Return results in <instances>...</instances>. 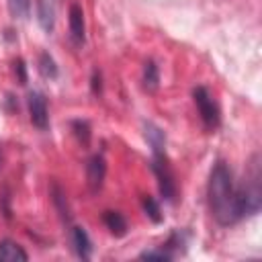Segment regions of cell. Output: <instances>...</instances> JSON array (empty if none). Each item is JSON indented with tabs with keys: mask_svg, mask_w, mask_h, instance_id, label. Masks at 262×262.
<instances>
[{
	"mask_svg": "<svg viewBox=\"0 0 262 262\" xmlns=\"http://www.w3.org/2000/svg\"><path fill=\"white\" fill-rule=\"evenodd\" d=\"M207 192H209L211 215L219 225H233L235 221L242 219L237 186L233 184L231 170L223 162H217L215 168L211 170Z\"/></svg>",
	"mask_w": 262,
	"mask_h": 262,
	"instance_id": "6da1fadb",
	"label": "cell"
},
{
	"mask_svg": "<svg viewBox=\"0 0 262 262\" xmlns=\"http://www.w3.org/2000/svg\"><path fill=\"white\" fill-rule=\"evenodd\" d=\"M237 199H239L242 217L256 215L260 211L262 190H260V164H258V156H254L252 166H250L242 186H237Z\"/></svg>",
	"mask_w": 262,
	"mask_h": 262,
	"instance_id": "7a4b0ae2",
	"label": "cell"
},
{
	"mask_svg": "<svg viewBox=\"0 0 262 262\" xmlns=\"http://www.w3.org/2000/svg\"><path fill=\"white\" fill-rule=\"evenodd\" d=\"M192 96H194V102H196V108H199V115H201L205 127L217 129L219 127V108H217L211 92L205 86H199V88H194Z\"/></svg>",
	"mask_w": 262,
	"mask_h": 262,
	"instance_id": "3957f363",
	"label": "cell"
},
{
	"mask_svg": "<svg viewBox=\"0 0 262 262\" xmlns=\"http://www.w3.org/2000/svg\"><path fill=\"white\" fill-rule=\"evenodd\" d=\"M151 168L158 176V182H160V190L162 194L172 201L174 199V180H172V174H170V168H168V162H166V154L164 151H154V162H151Z\"/></svg>",
	"mask_w": 262,
	"mask_h": 262,
	"instance_id": "277c9868",
	"label": "cell"
},
{
	"mask_svg": "<svg viewBox=\"0 0 262 262\" xmlns=\"http://www.w3.org/2000/svg\"><path fill=\"white\" fill-rule=\"evenodd\" d=\"M29 115L31 123L39 129H47L49 125V113H47V102L41 92H31L29 94Z\"/></svg>",
	"mask_w": 262,
	"mask_h": 262,
	"instance_id": "5b68a950",
	"label": "cell"
},
{
	"mask_svg": "<svg viewBox=\"0 0 262 262\" xmlns=\"http://www.w3.org/2000/svg\"><path fill=\"white\" fill-rule=\"evenodd\" d=\"M104 174H106V164H104L102 156H92L86 166V178H88V186L92 192H96L102 186Z\"/></svg>",
	"mask_w": 262,
	"mask_h": 262,
	"instance_id": "8992f818",
	"label": "cell"
},
{
	"mask_svg": "<svg viewBox=\"0 0 262 262\" xmlns=\"http://www.w3.org/2000/svg\"><path fill=\"white\" fill-rule=\"evenodd\" d=\"M72 244H74V250L76 254L82 258V260H88L90 254H92V242L86 233L84 227H72Z\"/></svg>",
	"mask_w": 262,
	"mask_h": 262,
	"instance_id": "52a82bcc",
	"label": "cell"
},
{
	"mask_svg": "<svg viewBox=\"0 0 262 262\" xmlns=\"http://www.w3.org/2000/svg\"><path fill=\"white\" fill-rule=\"evenodd\" d=\"M27 252L12 239H2L0 242V260L2 262H18V260H27Z\"/></svg>",
	"mask_w": 262,
	"mask_h": 262,
	"instance_id": "ba28073f",
	"label": "cell"
},
{
	"mask_svg": "<svg viewBox=\"0 0 262 262\" xmlns=\"http://www.w3.org/2000/svg\"><path fill=\"white\" fill-rule=\"evenodd\" d=\"M70 31L76 41H84V12L78 4L70 6Z\"/></svg>",
	"mask_w": 262,
	"mask_h": 262,
	"instance_id": "9c48e42d",
	"label": "cell"
},
{
	"mask_svg": "<svg viewBox=\"0 0 262 262\" xmlns=\"http://www.w3.org/2000/svg\"><path fill=\"white\" fill-rule=\"evenodd\" d=\"M104 225L111 229L113 235H125V231H127V221L117 211H106L104 213Z\"/></svg>",
	"mask_w": 262,
	"mask_h": 262,
	"instance_id": "30bf717a",
	"label": "cell"
},
{
	"mask_svg": "<svg viewBox=\"0 0 262 262\" xmlns=\"http://www.w3.org/2000/svg\"><path fill=\"white\" fill-rule=\"evenodd\" d=\"M37 14H39V23L41 27L49 33L53 29V6L49 4V0H37Z\"/></svg>",
	"mask_w": 262,
	"mask_h": 262,
	"instance_id": "8fae6325",
	"label": "cell"
},
{
	"mask_svg": "<svg viewBox=\"0 0 262 262\" xmlns=\"http://www.w3.org/2000/svg\"><path fill=\"white\" fill-rule=\"evenodd\" d=\"M145 137H147V141H149V145H151L154 151H164L166 137H164V133H162L158 127H154V125H145Z\"/></svg>",
	"mask_w": 262,
	"mask_h": 262,
	"instance_id": "7c38bea8",
	"label": "cell"
},
{
	"mask_svg": "<svg viewBox=\"0 0 262 262\" xmlns=\"http://www.w3.org/2000/svg\"><path fill=\"white\" fill-rule=\"evenodd\" d=\"M158 82H160V76H158V66L154 61H147L145 68H143V86L154 92L158 88Z\"/></svg>",
	"mask_w": 262,
	"mask_h": 262,
	"instance_id": "4fadbf2b",
	"label": "cell"
},
{
	"mask_svg": "<svg viewBox=\"0 0 262 262\" xmlns=\"http://www.w3.org/2000/svg\"><path fill=\"white\" fill-rule=\"evenodd\" d=\"M8 10L14 18H27L31 10V0H8Z\"/></svg>",
	"mask_w": 262,
	"mask_h": 262,
	"instance_id": "5bb4252c",
	"label": "cell"
},
{
	"mask_svg": "<svg viewBox=\"0 0 262 262\" xmlns=\"http://www.w3.org/2000/svg\"><path fill=\"white\" fill-rule=\"evenodd\" d=\"M39 63H41L39 68H41V72H43V76H45V78H55V76H57L55 61L51 59V55H49V53H41Z\"/></svg>",
	"mask_w": 262,
	"mask_h": 262,
	"instance_id": "9a60e30c",
	"label": "cell"
},
{
	"mask_svg": "<svg viewBox=\"0 0 262 262\" xmlns=\"http://www.w3.org/2000/svg\"><path fill=\"white\" fill-rule=\"evenodd\" d=\"M143 209H145V213L151 217V221H162V215H160V207H158V203L151 199V196H147L145 201H143Z\"/></svg>",
	"mask_w": 262,
	"mask_h": 262,
	"instance_id": "2e32d148",
	"label": "cell"
},
{
	"mask_svg": "<svg viewBox=\"0 0 262 262\" xmlns=\"http://www.w3.org/2000/svg\"><path fill=\"white\" fill-rule=\"evenodd\" d=\"M141 258H145V260H170L172 254H168L164 250H149V252H143Z\"/></svg>",
	"mask_w": 262,
	"mask_h": 262,
	"instance_id": "e0dca14e",
	"label": "cell"
},
{
	"mask_svg": "<svg viewBox=\"0 0 262 262\" xmlns=\"http://www.w3.org/2000/svg\"><path fill=\"white\" fill-rule=\"evenodd\" d=\"M16 70H18V80H20V84H25L27 76H25V66H23V61H18V63H16Z\"/></svg>",
	"mask_w": 262,
	"mask_h": 262,
	"instance_id": "ac0fdd59",
	"label": "cell"
},
{
	"mask_svg": "<svg viewBox=\"0 0 262 262\" xmlns=\"http://www.w3.org/2000/svg\"><path fill=\"white\" fill-rule=\"evenodd\" d=\"M92 90H94V94L100 90V76H98V74L92 76Z\"/></svg>",
	"mask_w": 262,
	"mask_h": 262,
	"instance_id": "d6986e66",
	"label": "cell"
}]
</instances>
